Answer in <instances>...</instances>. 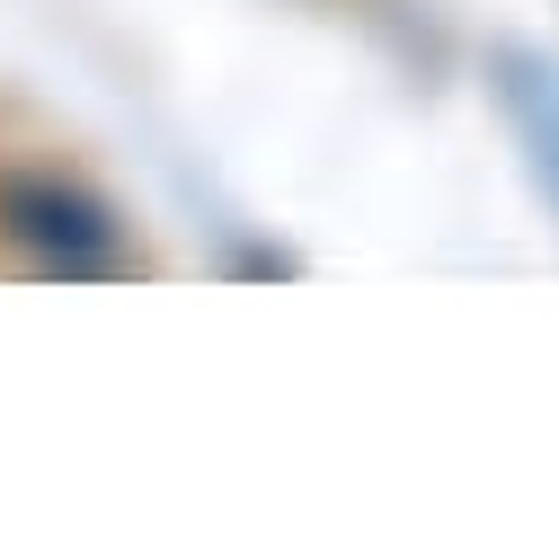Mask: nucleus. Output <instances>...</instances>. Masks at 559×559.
I'll list each match as a JSON object with an SVG mask.
<instances>
[{
	"mask_svg": "<svg viewBox=\"0 0 559 559\" xmlns=\"http://www.w3.org/2000/svg\"><path fill=\"white\" fill-rule=\"evenodd\" d=\"M0 231H10L45 275H124L133 266L116 214L72 178H36V169L0 178Z\"/></svg>",
	"mask_w": 559,
	"mask_h": 559,
	"instance_id": "f257e3e1",
	"label": "nucleus"
},
{
	"mask_svg": "<svg viewBox=\"0 0 559 559\" xmlns=\"http://www.w3.org/2000/svg\"><path fill=\"white\" fill-rule=\"evenodd\" d=\"M498 107H507V124H515V143H524V160H533V178H542V195L559 204V72L542 53H498Z\"/></svg>",
	"mask_w": 559,
	"mask_h": 559,
	"instance_id": "f03ea898",
	"label": "nucleus"
}]
</instances>
